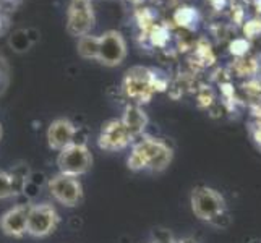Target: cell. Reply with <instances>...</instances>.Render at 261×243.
Returning a JSON list of instances; mask_svg holds the SVG:
<instances>
[{
    "mask_svg": "<svg viewBox=\"0 0 261 243\" xmlns=\"http://www.w3.org/2000/svg\"><path fill=\"white\" fill-rule=\"evenodd\" d=\"M172 156L174 152L166 141L146 137L133 143L132 152L127 157V166L133 172L140 170L161 172L170 164Z\"/></svg>",
    "mask_w": 261,
    "mask_h": 243,
    "instance_id": "cell-1",
    "label": "cell"
},
{
    "mask_svg": "<svg viewBox=\"0 0 261 243\" xmlns=\"http://www.w3.org/2000/svg\"><path fill=\"white\" fill-rule=\"evenodd\" d=\"M192 211L198 219L206 222H214L226 212L224 196L210 186H196L190 196Z\"/></svg>",
    "mask_w": 261,
    "mask_h": 243,
    "instance_id": "cell-2",
    "label": "cell"
},
{
    "mask_svg": "<svg viewBox=\"0 0 261 243\" xmlns=\"http://www.w3.org/2000/svg\"><path fill=\"white\" fill-rule=\"evenodd\" d=\"M93 166V154L83 141H75L70 146L59 151L57 167L60 174L70 177H82Z\"/></svg>",
    "mask_w": 261,
    "mask_h": 243,
    "instance_id": "cell-3",
    "label": "cell"
},
{
    "mask_svg": "<svg viewBox=\"0 0 261 243\" xmlns=\"http://www.w3.org/2000/svg\"><path fill=\"white\" fill-rule=\"evenodd\" d=\"M156 89H161L158 78L151 70L145 67H133L125 75L123 91L137 104L148 102Z\"/></svg>",
    "mask_w": 261,
    "mask_h": 243,
    "instance_id": "cell-4",
    "label": "cell"
},
{
    "mask_svg": "<svg viewBox=\"0 0 261 243\" xmlns=\"http://www.w3.org/2000/svg\"><path fill=\"white\" fill-rule=\"evenodd\" d=\"M47 190L54 200L65 208H75L83 201V185L76 177L59 172L49 178Z\"/></svg>",
    "mask_w": 261,
    "mask_h": 243,
    "instance_id": "cell-5",
    "label": "cell"
},
{
    "mask_svg": "<svg viewBox=\"0 0 261 243\" xmlns=\"http://www.w3.org/2000/svg\"><path fill=\"white\" fill-rule=\"evenodd\" d=\"M59 212L49 203L31 204L28 212V235L44 238L59 226Z\"/></svg>",
    "mask_w": 261,
    "mask_h": 243,
    "instance_id": "cell-6",
    "label": "cell"
},
{
    "mask_svg": "<svg viewBox=\"0 0 261 243\" xmlns=\"http://www.w3.org/2000/svg\"><path fill=\"white\" fill-rule=\"evenodd\" d=\"M133 140L135 138L130 134V131L125 128L122 120L114 119L102 125L101 133H99V137H97V146L107 152H117V151L127 149L133 143Z\"/></svg>",
    "mask_w": 261,
    "mask_h": 243,
    "instance_id": "cell-7",
    "label": "cell"
},
{
    "mask_svg": "<svg viewBox=\"0 0 261 243\" xmlns=\"http://www.w3.org/2000/svg\"><path fill=\"white\" fill-rule=\"evenodd\" d=\"M94 16L89 0H71L68 10L67 30L71 36H86L93 28Z\"/></svg>",
    "mask_w": 261,
    "mask_h": 243,
    "instance_id": "cell-8",
    "label": "cell"
},
{
    "mask_svg": "<svg viewBox=\"0 0 261 243\" xmlns=\"http://www.w3.org/2000/svg\"><path fill=\"white\" fill-rule=\"evenodd\" d=\"M125 41L115 31L106 33L102 38H99V49H97V60L107 67H115L122 64L125 59Z\"/></svg>",
    "mask_w": 261,
    "mask_h": 243,
    "instance_id": "cell-9",
    "label": "cell"
},
{
    "mask_svg": "<svg viewBox=\"0 0 261 243\" xmlns=\"http://www.w3.org/2000/svg\"><path fill=\"white\" fill-rule=\"evenodd\" d=\"M31 204H16L5 211L0 218V230L13 238L28 235V212Z\"/></svg>",
    "mask_w": 261,
    "mask_h": 243,
    "instance_id": "cell-10",
    "label": "cell"
},
{
    "mask_svg": "<svg viewBox=\"0 0 261 243\" xmlns=\"http://www.w3.org/2000/svg\"><path fill=\"white\" fill-rule=\"evenodd\" d=\"M78 128L75 123L68 119H57L54 120L47 128V143L49 148L54 151H62L76 141Z\"/></svg>",
    "mask_w": 261,
    "mask_h": 243,
    "instance_id": "cell-11",
    "label": "cell"
},
{
    "mask_svg": "<svg viewBox=\"0 0 261 243\" xmlns=\"http://www.w3.org/2000/svg\"><path fill=\"white\" fill-rule=\"evenodd\" d=\"M122 123L125 125V128L130 131V134L133 138L140 137V134L145 131L146 125H148V117L146 114L143 112V109L140 105L133 104V105H128L127 109L123 112V117H122Z\"/></svg>",
    "mask_w": 261,
    "mask_h": 243,
    "instance_id": "cell-12",
    "label": "cell"
},
{
    "mask_svg": "<svg viewBox=\"0 0 261 243\" xmlns=\"http://www.w3.org/2000/svg\"><path fill=\"white\" fill-rule=\"evenodd\" d=\"M21 190V178L12 174L0 170V200H8Z\"/></svg>",
    "mask_w": 261,
    "mask_h": 243,
    "instance_id": "cell-13",
    "label": "cell"
},
{
    "mask_svg": "<svg viewBox=\"0 0 261 243\" xmlns=\"http://www.w3.org/2000/svg\"><path fill=\"white\" fill-rule=\"evenodd\" d=\"M99 49V38L93 36H82V39L78 42V52L80 56L85 59H96Z\"/></svg>",
    "mask_w": 261,
    "mask_h": 243,
    "instance_id": "cell-14",
    "label": "cell"
},
{
    "mask_svg": "<svg viewBox=\"0 0 261 243\" xmlns=\"http://www.w3.org/2000/svg\"><path fill=\"white\" fill-rule=\"evenodd\" d=\"M195 16H196V13L193 8H180V10L175 13V21L182 26H188L195 20Z\"/></svg>",
    "mask_w": 261,
    "mask_h": 243,
    "instance_id": "cell-15",
    "label": "cell"
},
{
    "mask_svg": "<svg viewBox=\"0 0 261 243\" xmlns=\"http://www.w3.org/2000/svg\"><path fill=\"white\" fill-rule=\"evenodd\" d=\"M12 46L16 50H24L26 47L30 46V38H28V33L26 31H20L16 33L13 38H12Z\"/></svg>",
    "mask_w": 261,
    "mask_h": 243,
    "instance_id": "cell-16",
    "label": "cell"
},
{
    "mask_svg": "<svg viewBox=\"0 0 261 243\" xmlns=\"http://www.w3.org/2000/svg\"><path fill=\"white\" fill-rule=\"evenodd\" d=\"M244 33L247 38H256V36H259L261 34V20L255 18V20L247 21L244 26Z\"/></svg>",
    "mask_w": 261,
    "mask_h": 243,
    "instance_id": "cell-17",
    "label": "cell"
},
{
    "mask_svg": "<svg viewBox=\"0 0 261 243\" xmlns=\"http://www.w3.org/2000/svg\"><path fill=\"white\" fill-rule=\"evenodd\" d=\"M230 49H232V53H236L239 57H244L248 52V42L247 39H236L230 44Z\"/></svg>",
    "mask_w": 261,
    "mask_h": 243,
    "instance_id": "cell-18",
    "label": "cell"
},
{
    "mask_svg": "<svg viewBox=\"0 0 261 243\" xmlns=\"http://www.w3.org/2000/svg\"><path fill=\"white\" fill-rule=\"evenodd\" d=\"M253 138L256 141V145L261 148V125H255V130H253Z\"/></svg>",
    "mask_w": 261,
    "mask_h": 243,
    "instance_id": "cell-19",
    "label": "cell"
},
{
    "mask_svg": "<svg viewBox=\"0 0 261 243\" xmlns=\"http://www.w3.org/2000/svg\"><path fill=\"white\" fill-rule=\"evenodd\" d=\"M210 2H211L213 5H216V7H219V5H222V0H210Z\"/></svg>",
    "mask_w": 261,
    "mask_h": 243,
    "instance_id": "cell-20",
    "label": "cell"
},
{
    "mask_svg": "<svg viewBox=\"0 0 261 243\" xmlns=\"http://www.w3.org/2000/svg\"><path fill=\"white\" fill-rule=\"evenodd\" d=\"M0 138H2V127H0Z\"/></svg>",
    "mask_w": 261,
    "mask_h": 243,
    "instance_id": "cell-21",
    "label": "cell"
},
{
    "mask_svg": "<svg viewBox=\"0 0 261 243\" xmlns=\"http://www.w3.org/2000/svg\"><path fill=\"white\" fill-rule=\"evenodd\" d=\"M163 243H175V241H169V240H167V241H163Z\"/></svg>",
    "mask_w": 261,
    "mask_h": 243,
    "instance_id": "cell-22",
    "label": "cell"
},
{
    "mask_svg": "<svg viewBox=\"0 0 261 243\" xmlns=\"http://www.w3.org/2000/svg\"><path fill=\"white\" fill-rule=\"evenodd\" d=\"M152 243H158V241H152Z\"/></svg>",
    "mask_w": 261,
    "mask_h": 243,
    "instance_id": "cell-23",
    "label": "cell"
},
{
    "mask_svg": "<svg viewBox=\"0 0 261 243\" xmlns=\"http://www.w3.org/2000/svg\"><path fill=\"white\" fill-rule=\"evenodd\" d=\"M259 70H261V65H259Z\"/></svg>",
    "mask_w": 261,
    "mask_h": 243,
    "instance_id": "cell-24",
    "label": "cell"
}]
</instances>
